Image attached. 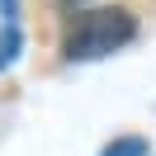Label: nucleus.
<instances>
[{
    "mask_svg": "<svg viewBox=\"0 0 156 156\" xmlns=\"http://www.w3.org/2000/svg\"><path fill=\"white\" fill-rule=\"evenodd\" d=\"M137 38V19L123 10V5H99V10H85L76 24H71L66 43V62H95V57H109V52L128 48Z\"/></svg>",
    "mask_w": 156,
    "mask_h": 156,
    "instance_id": "f257e3e1",
    "label": "nucleus"
},
{
    "mask_svg": "<svg viewBox=\"0 0 156 156\" xmlns=\"http://www.w3.org/2000/svg\"><path fill=\"white\" fill-rule=\"evenodd\" d=\"M99 156H151V142L147 137H114Z\"/></svg>",
    "mask_w": 156,
    "mask_h": 156,
    "instance_id": "f03ea898",
    "label": "nucleus"
},
{
    "mask_svg": "<svg viewBox=\"0 0 156 156\" xmlns=\"http://www.w3.org/2000/svg\"><path fill=\"white\" fill-rule=\"evenodd\" d=\"M19 48H24L19 29H14V24H5V29H0V71H5V66L14 62V57H19Z\"/></svg>",
    "mask_w": 156,
    "mask_h": 156,
    "instance_id": "7ed1b4c3",
    "label": "nucleus"
},
{
    "mask_svg": "<svg viewBox=\"0 0 156 156\" xmlns=\"http://www.w3.org/2000/svg\"><path fill=\"white\" fill-rule=\"evenodd\" d=\"M14 10H19V0H0V14H5V24H14Z\"/></svg>",
    "mask_w": 156,
    "mask_h": 156,
    "instance_id": "20e7f679",
    "label": "nucleus"
}]
</instances>
